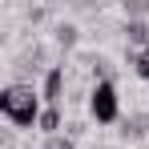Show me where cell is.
Instances as JSON below:
<instances>
[{"instance_id": "cell-1", "label": "cell", "mask_w": 149, "mask_h": 149, "mask_svg": "<svg viewBox=\"0 0 149 149\" xmlns=\"http://www.w3.org/2000/svg\"><path fill=\"white\" fill-rule=\"evenodd\" d=\"M0 113L8 117V121L16 125V129H32V125L40 121V101H36V89L32 85H8L4 93H0Z\"/></svg>"}, {"instance_id": "cell-2", "label": "cell", "mask_w": 149, "mask_h": 149, "mask_svg": "<svg viewBox=\"0 0 149 149\" xmlns=\"http://www.w3.org/2000/svg\"><path fill=\"white\" fill-rule=\"evenodd\" d=\"M89 113H93L97 125H113V121H117L121 105H117V89H113V81H97V85H93V93H89Z\"/></svg>"}, {"instance_id": "cell-3", "label": "cell", "mask_w": 149, "mask_h": 149, "mask_svg": "<svg viewBox=\"0 0 149 149\" xmlns=\"http://www.w3.org/2000/svg\"><path fill=\"white\" fill-rule=\"evenodd\" d=\"M40 97L61 109V97H65V65H52L49 73H45V89H40Z\"/></svg>"}, {"instance_id": "cell-4", "label": "cell", "mask_w": 149, "mask_h": 149, "mask_svg": "<svg viewBox=\"0 0 149 149\" xmlns=\"http://www.w3.org/2000/svg\"><path fill=\"white\" fill-rule=\"evenodd\" d=\"M145 129H149V117H145V113H137V117H129V121H125L121 137H125V141H141V137H145Z\"/></svg>"}, {"instance_id": "cell-5", "label": "cell", "mask_w": 149, "mask_h": 149, "mask_svg": "<svg viewBox=\"0 0 149 149\" xmlns=\"http://www.w3.org/2000/svg\"><path fill=\"white\" fill-rule=\"evenodd\" d=\"M36 129H40V133H49V137H56V129H61V109H56V105H45V113H40Z\"/></svg>"}, {"instance_id": "cell-6", "label": "cell", "mask_w": 149, "mask_h": 149, "mask_svg": "<svg viewBox=\"0 0 149 149\" xmlns=\"http://www.w3.org/2000/svg\"><path fill=\"white\" fill-rule=\"evenodd\" d=\"M125 36H129V45L145 49V45H149V24H145V20H129V24H125Z\"/></svg>"}, {"instance_id": "cell-7", "label": "cell", "mask_w": 149, "mask_h": 149, "mask_svg": "<svg viewBox=\"0 0 149 149\" xmlns=\"http://www.w3.org/2000/svg\"><path fill=\"white\" fill-rule=\"evenodd\" d=\"M129 65L137 69V77H145V81H149V45H145V49H133V52H129Z\"/></svg>"}, {"instance_id": "cell-8", "label": "cell", "mask_w": 149, "mask_h": 149, "mask_svg": "<svg viewBox=\"0 0 149 149\" xmlns=\"http://www.w3.org/2000/svg\"><path fill=\"white\" fill-rule=\"evenodd\" d=\"M77 32H81L77 24H56V45H61V49H73V45H77Z\"/></svg>"}, {"instance_id": "cell-9", "label": "cell", "mask_w": 149, "mask_h": 149, "mask_svg": "<svg viewBox=\"0 0 149 149\" xmlns=\"http://www.w3.org/2000/svg\"><path fill=\"white\" fill-rule=\"evenodd\" d=\"M45 149H77V141H73V137H61V133H56V137H45Z\"/></svg>"}]
</instances>
